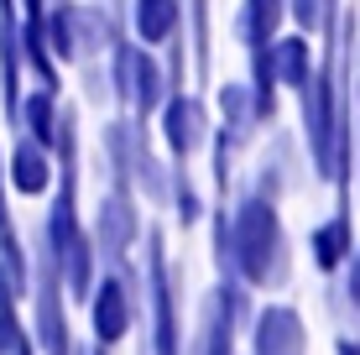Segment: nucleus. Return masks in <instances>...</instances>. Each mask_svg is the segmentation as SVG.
Here are the masks:
<instances>
[{"label": "nucleus", "instance_id": "obj_7", "mask_svg": "<svg viewBox=\"0 0 360 355\" xmlns=\"http://www.w3.org/2000/svg\"><path fill=\"white\" fill-rule=\"evenodd\" d=\"M89 225V240H94V256L99 266H120V262H136V251H141V199L136 193H115L105 188L94 204V219H84Z\"/></svg>", "mask_w": 360, "mask_h": 355}, {"label": "nucleus", "instance_id": "obj_21", "mask_svg": "<svg viewBox=\"0 0 360 355\" xmlns=\"http://www.w3.org/2000/svg\"><path fill=\"white\" fill-rule=\"evenodd\" d=\"M288 16L297 21L303 37H314V32L334 27V0H288Z\"/></svg>", "mask_w": 360, "mask_h": 355}, {"label": "nucleus", "instance_id": "obj_8", "mask_svg": "<svg viewBox=\"0 0 360 355\" xmlns=\"http://www.w3.org/2000/svg\"><path fill=\"white\" fill-rule=\"evenodd\" d=\"M209 131H214L209 126V110L188 89H172L162 100V110H157V136H162V152H167L172 167H188V157L209 146Z\"/></svg>", "mask_w": 360, "mask_h": 355}, {"label": "nucleus", "instance_id": "obj_1", "mask_svg": "<svg viewBox=\"0 0 360 355\" xmlns=\"http://www.w3.org/2000/svg\"><path fill=\"white\" fill-rule=\"evenodd\" d=\"M214 225V272L235 277L240 288L262 292L288 283V230H282V214L271 204V193H240V199L219 204L209 214Z\"/></svg>", "mask_w": 360, "mask_h": 355}, {"label": "nucleus", "instance_id": "obj_4", "mask_svg": "<svg viewBox=\"0 0 360 355\" xmlns=\"http://www.w3.org/2000/svg\"><path fill=\"white\" fill-rule=\"evenodd\" d=\"M32 283H27V329L37 355H79V340H73V314H68V292L58 283L53 256L42 251V240L32 235Z\"/></svg>", "mask_w": 360, "mask_h": 355}, {"label": "nucleus", "instance_id": "obj_20", "mask_svg": "<svg viewBox=\"0 0 360 355\" xmlns=\"http://www.w3.org/2000/svg\"><path fill=\"white\" fill-rule=\"evenodd\" d=\"M167 209H172V219H178V230H198V225L209 219L204 199H198V188H193V178H188V167H172V183H167Z\"/></svg>", "mask_w": 360, "mask_h": 355}, {"label": "nucleus", "instance_id": "obj_22", "mask_svg": "<svg viewBox=\"0 0 360 355\" xmlns=\"http://www.w3.org/2000/svg\"><path fill=\"white\" fill-rule=\"evenodd\" d=\"M334 350H340V355H360V340H350V335H345V340H340Z\"/></svg>", "mask_w": 360, "mask_h": 355}, {"label": "nucleus", "instance_id": "obj_16", "mask_svg": "<svg viewBox=\"0 0 360 355\" xmlns=\"http://www.w3.org/2000/svg\"><path fill=\"white\" fill-rule=\"evenodd\" d=\"M266 58H271V79H277L282 89H297V94L308 89V79H314V47H308L303 32L277 37V42L266 47Z\"/></svg>", "mask_w": 360, "mask_h": 355}, {"label": "nucleus", "instance_id": "obj_11", "mask_svg": "<svg viewBox=\"0 0 360 355\" xmlns=\"http://www.w3.org/2000/svg\"><path fill=\"white\" fill-rule=\"evenodd\" d=\"M21 73H27V63H21V16L16 11H0V115H6V126L16 131L21 120Z\"/></svg>", "mask_w": 360, "mask_h": 355}, {"label": "nucleus", "instance_id": "obj_5", "mask_svg": "<svg viewBox=\"0 0 360 355\" xmlns=\"http://www.w3.org/2000/svg\"><path fill=\"white\" fill-rule=\"evenodd\" d=\"M110 94H115L120 115L131 120H152L157 110H162V100L172 94V79L167 68L157 63V53H146V47L136 42H115L110 47Z\"/></svg>", "mask_w": 360, "mask_h": 355}, {"label": "nucleus", "instance_id": "obj_10", "mask_svg": "<svg viewBox=\"0 0 360 355\" xmlns=\"http://www.w3.org/2000/svg\"><path fill=\"white\" fill-rule=\"evenodd\" d=\"M53 178H58L53 152H42V146L27 141V136H11V146H6L11 199H47V193H53Z\"/></svg>", "mask_w": 360, "mask_h": 355}, {"label": "nucleus", "instance_id": "obj_15", "mask_svg": "<svg viewBox=\"0 0 360 355\" xmlns=\"http://www.w3.org/2000/svg\"><path fill=\"white\" fill-rule=\"evenodd\" d=\"M58 120H63V100L47 89H27L21 94V120H16V136L37 141L42 152L58 146Z\"/></svg>", "mask_w": 360, "mask_h": 355}, {"label": "nucleus", "instance_id": "obj_14", "mask_svg": "<svg viewBox=\"0 0 360 355\" xmlns=\"http://www.w3.org/2000/svg\"><path fill=\"white\" fill-rule=\"evenodd\" d=\"M308 256H314L319 272H340V266H350V256H355V225H350V214L340 209L334 219H324V225L308 230Z\"/></svg>", "mask_w": 360, "mask_h": 355}, {"label": "nucleus", "instance_id": "obj_19", "mask_svg": "<svg viewBox=\"0 0 360 355\" xmlns=\"http://www.w3.org/2000/svg\"><path fill=\"white\" fill-rule=\"evenodd\" d=\"M219 136H225L230 146H245L256 131V110H251V89L245 84H225L219 89Z\"/></svg>", "mask_w": 360, "mask_h": 355}, {"label": "nucleus", "instance_id": "obj_3", "mask_svg": "<svg viewBox=\"0 0 360 355\" xmlns=\"http://www.w3.org/2000/svg\"><path fill=\"white\" fill-rule=\"evenodd\" d=\"M84 319H89V345L115 355L136 335V324L146 319V309H141V266L136 262L99 266L89 298H84Z\"/></svg>", "mask_w": 360, "mask_h": 355}, {"label": "nucleus", "instance_id": "obj_9", "mask_svg": "<svg viewBox=\"0 0 360 355\" xmlns=\"http://www.w3.org/2000/svg\"><path fill=\"white\" fill-rule=\"evenodd\" d=\"M251 355H308V324L292 303H266L251 314Z\"/></svg>", "mask_w": 360, "mask_h": 355}, {"label": "nucleus", "instance_id": "obj_13", "mask_svg": "<svg viewBox=\"0 0 360 355\" xmlns=\"http://www.w3.org/2000/svg\"><path fill=\"white\" fill-rule=\"evenodd\" d=\"M183 32V0H131V42L157 53V47H178Z\"/></svg>", "mask_w": 360, "mask_h": 355}, {"label": "nucleus", "instance_id": "obj_6", "mask_svg": "<svg viewBox=\"0 0 360 355\" xmlns=\"http://www.w3.org/2000/svg\"><path fill=\"white\" fill-rule=\"evenodd\" d=\"M251 288H240L235 277H214V288L204 292L198 303V329H193V345L183 355H235V340L240 329L251 324Z\"/></svg>", "mask_w": 360, "mask_h": 355}, {"label": "nucleus", "instance_id": "obj_2", "mask_svg": "<svg viewBox=\"0 0 360 355\" xmlns=\"http://www.w3.org/2000/svg\"><path fill=\"white\" fill-rule=\"evenodd\" d=\"M141 309H146V355H183V298H178V266H172L167 235L146 225L141 235Z\"/></svg>", "mask_w": 360, "mask_h": 355}, {"label": "nucleus", "instance_id": "obj_23", "mask_svg": "<svg viewBox=\"0 0 360 355\" xmlns=\"http://www.w3.org/2000/svg\"><path fill=\"white\" fill-rule=\"evenodd\" d=\"M79 355H110V350H99V345H79Z\"/></svg>", "mask_w": 360, "mask_h": 355}, {"label": "nucleus", "instance_id": "obj_12", "mask_svg": "<svg viewBox=\"0 0 360 355\" xmlns=\"http://www.w3.org/2000/svg\"><path fill=\"white\" fill-rule=\"evenodd\" d=\"M0 266H6L11 288L27 298V283H32V251H27V235L16 225V209H11V183H6V146H0Z\"/></svg>", "mask_w": 360, "mask_h": 355}, {"label": "nucleus", "instance_id": "obj_17", "mask_svg": "<svg viewBox=\"0 0 360 355\" xmlns=\"http://www.w3.org/2000/svg\"><path fill=\"white\" fill-rule=\"evenodd\" d=\"M68 37H73V53H79V63L115 47V37H110V16H105L99 6H79V0H68Z\"/></svg>", "mask_w": 360, "mask_h": 355}, {"label": "nucleus", "instance_id": "obj_18", "mask_svg": "<svg viewBox=\"0 0 360 355\" xmlns=\"http://www.w3.org/2000/svg\"><path fill=\"white\" fill-rule=\"evenodd\" d=\"M282 16H288V0H245L240 6V42H245V53H266L271 42H277V27H282Z\"/></svg>", "mask_w": 360, "mask_h": 355}]
</instances>
